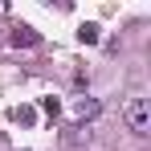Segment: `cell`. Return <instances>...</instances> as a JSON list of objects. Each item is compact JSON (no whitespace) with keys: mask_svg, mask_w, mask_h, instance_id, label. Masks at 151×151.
<instances>
[{"mask_svg":"<svg viewBox=\"0 0 151 151\" xmlns=\"http://www.w3.org/2000/svg\"><path fill=\"white\" fill-rule=\"evenodd\" d=\"M37 41H41V33L29 29V25H17L12 33H8V45H12V49H33Z\"/></svg>","mask_w":151,"mask_h":151,"instance_id":"7a4b0ae2","label":"cell"},{"mask_svg":"<svg viewBox=\"0 0 151 151\" xmlns=\"http://www.w3.org/2000/svg\"><path fill=\"white\" fill-rule=\"evenodd\" d=\"M98 33H102L98 25H82L78 29V41H82V45H98Z\"/></svg>","mask_w":151,"mask_h":151,"instance_id":"277c9868","label":"cell"},{"mask_svg":"<svg viewBox=\"0 0 151 151\" xmlns=\"http://www.w3.org/2000/svg\"><path fill=\"white\" fill-rule=\"evenodd\" d=\"M127 114V127L135 131V135H151V110H147V98H131L123 106Z\"/></svg>","mask_w":151,"mask_h":151,"instance_id":"6da1fadb","label":"cell"},{"mask_svg":"<svg viewBox=\"0 0 151 151\" xmlns=\"http://www.w3.org/2000/svg\"><path fill=\"white\" fill-rule=\"evenodd\" d=\"M98 110H102V102H98V98H90V94L74 102V119H78V123H86V119H98Z\"/></svg>","mask_w":151,"mask_h":151,"instance_id":"3957f363","label":"cell"},{"mask_svg":"<svg viewBox=\"0 0 151 151\" xmlns=\"http://www.w3.org/2000/svg\"><path fill=\"white\" fill-rule=\"evenodd\" d=\"M33 119H37V114H33V106H21V110H17V123H25V127H33Z\"/></svg>","mask_w":151,"mask_h":151,"instance_id":"5b68a950","label":"cell"},{"mask_svg":"<svg viewBox=\"0 0 151 151\" xmlns=\"http://www.w3.org/2000/svg\"><path fill=\"white\" fill-rule=\"evenodd\" d=\"M41 106H45V114H49V119H57V114H61V102H57V98H45Z\"/></svg>","mask_w":151,"mask_h":151,"instance_id":"8992f818","label":"cell"}]
</instances>
